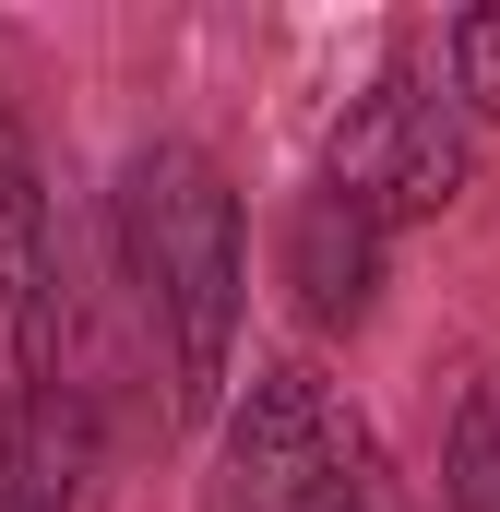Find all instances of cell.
I'll return each instance as SVG.
<instances>
[{
	"label": "cell",
	"mask_w": 500,
	"mask_h": 512,
	"mask_svg": "<svg viewBox=\"0 0 500 512\" xmlns=\"http://www.w3.org/2000/svg\"><path fill=\"white\" fill-rule=\"evenodd\" d=\"M120 262L131 310L155 334L167 370V417H215L227 358H239V191L191 155V143H143L120 179Z\"/></svg>",
	"instance_id": "1"
},
{
	"label": "cell",
	"mask_w": 500,
	"mask_h": 512,
	"mask_svg": "<svg viewBox=\"0 0 500 512\" xmlns=\"http://www.w3.org/2000/svg\"><path fill=\"white\" fill-rule=\"evenodd\" d=\"M465 96H441L429 72H381L370 96H346V120L322 143V179L346 191V203H370L381 227H417V215H453V191H465Z\"/></svg>",
	"instance_id": "2"
},
{
	"label": "cell",
	"mask_w": 500,
	"mask_h": 512,
	"mask_svg": "<svg viewBox=\"0 0 500 512\" xmlns=\"http://www.w3.org/2000/svg\"><path fill=\"white\" fill-rule=\"evenodd\" d=\"M346 453H358V417H334V393L310 382L298 358H274V370H250V393L227 405L203 512H322L334 477H346Z\"/></svg>",
	"instance_id": "3"
},
{
	"label": "cell",
	"mask_w": 500,
	"mask_h": 512,
	"mask_svg": "<svg viewBox=\"0 0 500 512\" xmlns=\"http://www.w3.org/2000/svg\"><path fill=\"white\" fill-rule=\"evenodd\" d=\"M0 370L12 393L60 382V262H48V191H36V155L24 131L0 120Z\"/></svg>",
	"instance_id": "4"
},
{
	"label": "cell",
	"mask_w": 500,
	"mask_h": 512,
	"mask_svg": "<svg viewBox=\"0 0 500 512\" xmlns=\"http://www.w3.org/2000/svg\"><path fill=\"white\" fill-rule=\"evenodd\" d=\"M381 227L370 203H346L334 179H310L298 191V215H286V286H298V322L310 334H358L381 298Z\"/></svg>",
	"instance_id": "5"
},
{
	"label": "cell",
	"mask_w": 500,
	"mask_h": 512,
	"mask_svg": "<svg viewBox=\"0 0 500 512\" xmlns=\"http://www.w3.org/2000/svg\"><path fill=\"white\" fill-rule=\"evenodd\" d=\"M72 465H84V429H72L60 382L12 393L0 405V512H72Z\"/></svg>",
	"instance_id": "6"
},
{
	"label": "cell",
	"mask_w": 500,
	"mask_h": 512,
	"mask_svg": "<svg viewBox=\"0 0 500 512\" xmlns=\"http://www.w3.org/2000/svg\"><path fill=\"white\" fill-rule=\"evenodd\" d=\"M453 96H465L477 120H500V0L453 24Z\"/></svg>",
	"instance_id": "7"
}]
</instances>
